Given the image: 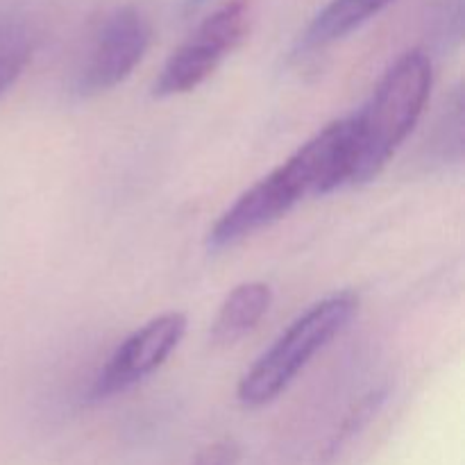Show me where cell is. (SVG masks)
Listing matches in <instances>:
<instances>
[{
	"mask_svg": "<svg viewBox=\"0 0 465 465\" xmlns=\"http://www.w3.org/2000/svg\"><path fill=\"white\" fill-rule=\"evenodd\" d=\"M354 121L339 118L295 150L282 166L250 186L223 212L207 234V248L223 252L272 225L309 195L352 186Z\"/></svg>",
	"mask_w": 465,
	"mask_h": 465,
	"instance_id": "1",
	"label": "cell"
},
{
	"mask_svg": "<svg viewBox=\"0 0 465 465\" xmlns=\"http://www.w3.org/2000/svg\"><path fill=\"white\" fill-rule=\"evenodd\" d=\"M434 66L425 50L404 53L372 91L354 121L352 186L375 180L425 114Z\"/></svg>",
	"mask_w": 465,
	"mask_h": 465,
	"instance_id": "2",
	"label": "cell"
},
{
	"mask_svg": "<svg viewBox=\"0 0 465 465\" xmlns=\"http://www.w3.org/2000/svg\"><path fill=\"white\" fill-rule=\"evenodd\" d=\"M357 309L359 295L354 291H339L312 304L245 372L236 389L239 402L259 409L280 398L309 361L350 325Z\"/></svg>",
	"mask_w": 465,
	"mask_h": 465,
	"instance_id": "3",
	"label": "cell"
},
{
	"mask_svg": "<svg viewBox=\"0 0 465 465\" xmlns=\"http://www.w3.org/2000/svg\"><path fill=\"white\" fill-rule=\"evenodd\" d=\"M250 30L248 0H230L209 14L193 35L168 57L154 80L157 98H173L198 89L241 45Z\"/></svg>",
	"mask_w": 465,
	"mask_h": 465,
	"instance_id": "4",
	"label": "cell"
},
{
	"mask_svg": "<svg viewBox=\"0 0 465 465\" xmlns=\"http://www.w3.org/2000/svg\"><path fill=\"white\" fill-rule=\"evenodd\" d=\"M153 41V23L136 5L114 9L100 30L75 75V94L95 98L116 89L143 62Z\"/></svg>",
	"mask_w": 465,
	"mask_h": 465,
	"instance_id": "5",
	"label": "cell"
},
{
	"mask_svg": "<svg viewBox=\"0 0 465 465\" xmlns=\"http://www.w3.org/2000/svg\"><path fill=\"white\" fill-rule=\"evenodd\" d=\"M186 334V316L180 312H168L145 322L141 330L127 336L116 352L109 357L103 371L91 384L86 400L103 402V400L121 395L132 386L148 380L153 372L166 363L182 343Z\"/></svg>",
	"mask_w": 465,
	"mask_h": 465,
	"instance_id": "6",
	"label": "cell"
},
{
	"mask_svg": "<svg viewBox=\"0 0 465 465\" xmlns=\"http://www.w3.org/2000/svg\"><path fill=\"white\" fill-rule=\"evenodd\" d=\"M272 304V291L266 282L239 284L218 309L212 325L213 345H234L262 322Z\"/></svg>",
	"mask_w": 465,
	"mask_h": 465,
	"instance_id": "7",
	"label": "cell"
},
{
	"mask_svg": "<svg viewBox=\"0 0 465 465\" xmlns=\"http://www.w3.org/2000/svg\"><path fill=\"white\" fill-rule=\"evenodd\" d=\"M395 0H331L325 9L316 14L300 39V53L325 48L334 41L345 39L354 30L384 12Z\"/></svg>",
	"mask_w": 465,
	"mask_h": 465,
	"instance_id": "8",
	"label": "cell"
},
{
	"mask_svg": "<svg viewBox=\"0 0 465 465\" xmlns=\"http://www.w3.org/2000/svg\"><path fill=\"white\" fill-rule=\"evenodd\" d=\"M463 150V100L461 94H454L450 100V107L440 116L439 127L431 139V154L439 157V162L450 163L461 159Z\"/></svg>",
	"mask_w": 465,
	"mask_h": 465,
	"instance_id": "9",
	"label": "cell"
},
{
	"mask_svg": "<svg viewBox=\"0 0 465 465\" xmlns=\"http://www.w3.org/2000/svg\"><path fill=\"white\" fill-rule=\"evenodd\" d=\"M27 62H30V45H18V48L0 53V98L16 84Z\"/></svg>",
	"mask_w": 465,
	"mask_h": 465,
	"instance_id": "10",
	"label": "cell"
},
{
	"mask_svg": "<svg viewBox=\"0 0 465 465\" xmlns=\"http://www.w3.org/2000/svg\"><path fill=\"white\" fill-rule=\"evenodd\" d=\"M239 463V445L232 439H223L204 448L191 465H236Z\"/></svg>",
	"mask_w": 465,
	"mask_h": 465,
	"instance_id": "11",
	"label": "cell"
},
{
	"mask_svg": "<svg viewBox=\"0 0 465 465\" xmlns=\"http://www.w3.org/2000/svg\"><path fill=\"white\" fill-rule=\"evenodd\" d=\"M203 3H207V0H186V7L193 9V7H198V5H203Z\"/></svg>",
	"mask_w": 465,
	"mask_h": 465,
	"instance_id": "12",
	"label": "cell"
}]
</instances>
